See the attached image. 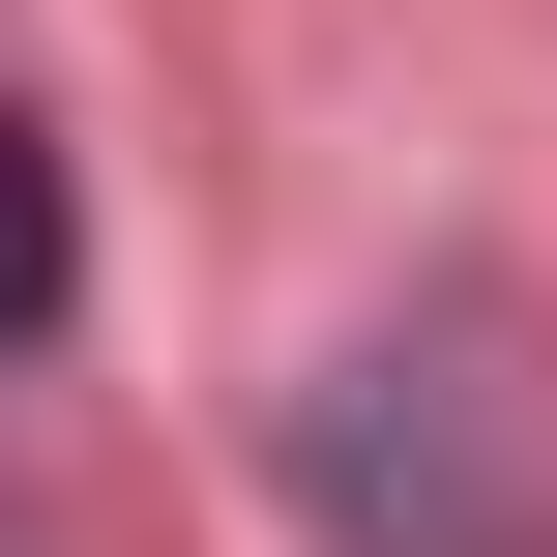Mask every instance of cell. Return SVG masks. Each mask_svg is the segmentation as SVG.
Returning <instances> with one entry per match:
<instances>
[{
	"label": "cell",
	"instance_id": "cell-1",
	"mask_svg": "<svg viewBox=\"0 0 557 557\" xmlns=\"http://www.w3.org/2000/svg\"><path fill=\"white\" fill-rule=\"evenodd\" d=\"M59 323V147H29V88H0V352Z\"/></svg>",
	"mask_w": 557,
	"mask_h": 557
}]
</instances>
